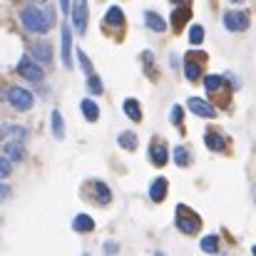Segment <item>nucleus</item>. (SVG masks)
Listing matches in <instances>:
<instances>
[{"instance_id":"f257e3e1","label":"nucleus","mask_w":256,"mask_h":256,"mask_svg":"<svg viewBox=\"0 0 256 256\" xmlns=\"http://www.w3.org/2000/svg\"><path fill=\"white\" fill-rule=\"evenodd\" d=\"M20 20H22V25H25V30L28 32H48L50 28H52V10H40L38 5H30V8H22V12H20Z\"/></svg>"},{"instance_id":"a878e982","label":"nucleus","mask_w":256,"mask_h":256,"mask_svg":"<svg viewBox=\"0 0 256 256\" xmlns=\"http://www.w3.org/2000/svg\"><path fill=\"white\" fill-rule=\"evenodd\" d=\"M199 246H202L204 254H216V252H219V236H216V234H206Z\"/></svg>"},{"instance_id":"9d476101","label":"nucleus","mask_w":256,"mask_h":256,"mask_svg":"<svg viewBox=\"0 0 256 256\" xmlns=\"http://www.w3.org/2000/svg\"><path fill=\"white\" fill-rule=\"evenodd\" d=\"M150 160H152L154 167H164L167 160H170V154H167V144H164L160 137H154V140L150 142Z\"/></svg>"},{"instance_id":"ddd939ff","label":"nucleus","mask_w":256,"mask_h":256,"mask_svg":"<svg viewBox=\"0 0 256 256\" xmlns=\"http://www.w3.org/2000/svg\"><path fill=\"white\" fill-rule=\"evenodd\" d=\"M104 28H107V30H122V28H124V12H122L120 5H112V8L107 10V15H104Z\"/></svg>"},{"instance_id":"1a4fd4ad","label":"nucleus","mask_w":256,"mask_h":256,"mask_svg":"<svg viewBox=\"0 0 256 256\" xmlns=\"http://www.w3.org/2000/svg\"><path fill=\"white\" fill-rule=\"evenodd\" d=\"M186 107H189V112H192V114H196V117H204V120L216 117L214 104H209V102H206V100H202V97H189V100H186Z\"/></svg>"},{"instance_id":"79ce46f5","label":"nucleus","mask_w":256,"mask_h":256,"mask_svg":"<svg viewBox=\"0 0 256 256\" xmlns=\"http://www.w3.org/2000/svg\"><path fill=\"white\" fill-rule=\"evenodd\" d=\"M40 2H45V0H40Z\"/></svg>"},{"instance_id":"9b49d317","label":"nucleus","mask_w":256,"mask_h":256,"mask_svg":"<svg viewBox=\"0 0 256 256\" xmlns=\"http://www.w3.org/2000/svg\"><path fill=\"white\" fill-rule=\"evenodd\" d=\"M189 20H192V8H189V5H179V8L172 12V30L179 35Z\"/></svg>"},{"instance_id":"c756f323","label":"nucleus","mask_w":256,"mask_h":256,"mask_svg":"<svg viewBox=\"0 0 256 256\" xmlns=\"http://www.w3.org/2000/svg\"><path fill=\"white\" fill-rule=\"evenodd\" d=\"M12 174V162L8 160V157H0V182L5 179V176H10Z\"/></svg>"},{"instance_id":"a19ab883","label":"nucleus","mask_w":256,"mask_h":256,"mask_svg":"<svg viewBox=\"0 0 256 256\" xmlns=\"http://www.w3.org/2000/svg\"><path fill=\"white\" fill-rule=\"evenodd\" d=\"M82 256H90V254H82Z\"/></svg>"},{"instance_id":"7c9ffc66","label":"nucleus","mask_w":256,"mask_h":256,"mask_svg":"<svg viewBox=\"0 0 256 256\" xmlns=\"http://www.w3.org/2000/svg\"><path fill=\"white\" fill-rule=\"evenodd\" d=\"M78 60H80V68L87 72V78H90V75H94V72H92V62H90V58H87L82 50H78Z\"/></svg>"},{"instance_id":"2f4dec72","label":"nucleus","mask_w":256,"mask_h":256,"mask_svg":"<svg viewBox=\"0 0 256 256\" xmlns=\"http://www.w3.org/2000/svg\"><path fill=\"white\" fill-rule=\"evenodd\" d=\"M142 60L147 62V65H144V70H147V75H150V78L154 80V75H152V65H154V55H152L150 50H144V52H142Z\"/></svg>"},{"instance_id":"7ed1b4c3","label":"nucleus","mask_w":256,"mask_h":256,"mask_svg":"<svg viewBox=\"0 0 256 256\" xmlns=\"http://www.w3.org/2000/svg\"><path fill=\"white\" fill-rule=\"evenodd\" d=\"M204 87H206L212 100H219L222 104H229V90H232V85H226L224 75H206L204 78Z\"/></svg>"},{"instance_id":"412c9836","label":"nucleus","mask_w":256,"mask_h":256,"mask_svg":"<svg viewBox=\"0 0 256 256\" xmlns=\"http://www.w3.org/2000/svg\"><path fill=\"white\" fill-rule=\"evenodd\" d=\"M72 229L80 232V234H90V232H94V219L90 214H78L72 219Z\"/></svg>"},{"instance_id":"cd10ccee","label":"nucleus","mask_w":256,"mask_h":256,"mask_svg":"<svg viewBox=\"0 0 256 256\" xmlns=\"http://www.w3.org/2000/svg\"><path fill=\"white\" fill-rule=\"evenodd\" d=\"M87 90H90V94H102L104 92V85H102L100 75H90L87 78Z\"/></svg>"},{"instance_id":"473e14b6","label":"nucleus","mask_w":256,"mask_h":256,"mask_svg":"<svg viewBox=\"0 0 256 256\" xmlns=\"http://www.w3.org/2000/svg\"><path fill=\"white\" fill-rule=\"evenodd\" d=\"M5 130H8V132H10L12 137H20V142H22V140L28 137V132H25L22 127H12V124H10V127H5Z\"/></svg>"},{"instance_id":"2eb2a0df","label":"nucleus","mask_w":256,"mask_h":256,"mask_svg":"<svg viewBox=\"0 0 256 256\" xmlns=\"http://www.w3.org/2000/svg\"><path fill=\"white\" fill-rule=\"evenodd\" d=\"M62 65H65L68 70L75 68V65H72V32H70L68 25L62 28Z\"/></svg>"},{"instance_id":"c9c22d12","label":"nucleus","mask_w":256,"mask_h":256,"mask_svg":"<svg viewBox=\"0 0 256 256\" xmlns=\"http://www.w3.org/2000/svg\"><path fill=\"white\" fill-rule=\"evenodd\" d=\"M60 10L62 12H70V0H60Z\"/></svg>"},{"instance_id":"c85d7f7f","label":"nucleus","mask_w":256,"mask_h":256,"mask_svg":"<svg viewBox=\"0 0 256 256\" xmlns=\"http://www.w3.org/2000/svg\"><path fill=\"white\" fill-rule=\"evenodd\" d=\"M170 122L174 124V127L184 122V110H182V104H172V110H170Z\"/></svg>"},{"instance_id":"f704fd0d","label":"nucleus","mask_w":256,"mask_h":256,"mask_svg":"<svg viewBox=\"0 0 256 256\" xmlns=\"http://www.w3.org/2000/svg\"><path fill=\"white\" fill-rule=\"evenodd\" d=\"M8 196H10V186L5 182H0V202H5Z\"/></svg>"},{"instance_id":"aec40b11","label":"nucleus","mask_w":256,"mask_h":256,"mask_svg":"<svg viewBox=\"0 0 256 256\" xmlns=\"http://www.w3.org/2000/svg\"><path fill=\"white\" fill-rule=\"evenodd\" d=\"M92 189H94V202H97V204L107 206V204L112 202V192H110V186H107L104 182H92Z\"/></svg>"},{"instance_id":"4be33fe9","label":"nucleus","mask_w":256,"mask_h":256,"mask_svg":"<svg viewBox=\"0 0 256 256\" xmlns=\"http://www.w3.org/2000/svg\"><path fill=\"white\" fill-rule=\"evenodd\" d=\"M80 110H82V117H85L87 122H97V120H100V107H97L94 100L85 97V100L80 102Z\"/></svg>"},{"instance_id":"72a5a7b5","label":"nucleus","mask_w":256,"mask_h":256,"mask_svg":"<svg viewBox=\"0 0 256 256\" xmlns=\"http://www.w3.org/2000/svg\"><path fill=\"white\" fill-rule=\"evenodd\" d=\"M117 252H120V244H117V242H104V254H117Z\"/></svg>"},{"instance_id":"e433bc0d","label":"nucleus","mask_w":256,"mask_h":256,"mask_svg":"<svg viewBox=\"0 0 256 256\" xmlns=\"http://www.w3.org/2000/svg\"><path fill=\"white\" fill-rule=\"evenodd\" d=\"M170 62H172V68H179V58H176L174 52L170 55Z\"/></svg>"},{"instance_id":"b1692460","label":"nucleus","mask_w":256,"mask_h":256,"mask_svg":"<svg viewBox=\"0 0 256 256\" xmlns=\"http://www.w3.org/2000/svg\"><path fill=\"white\" fill-rule=\"evenodd\" d=\"M172 157H174V164H176V167H189V164H192V150H189L186 144H179Z\"/></svg>"},{"instance_id":"58836bf2","label":"nucleus","mask_w":256,"mask_h":256,"mask_svg":"<svg viewBox=\"0 0 256 256\" xmlns=\"http://www.w3.org/2000/svg\"><path fill=\"white\" fill-rule=\"evenodd\" d=\"M154 256H167V254H164V252H157V254H154Z\"/></svg>"},{"instance_id":"f3484780","label":"nucleus","mask_w":256,"mask_h":256,"mask_svg":"<svg viewBox=\"0 0 256 256\" xmlns=\"http://www.w3.org/2000/svg\"><path fill=\"white\" fill-rule=\"evenodd\" d=\"M144 22H147V28H150L152 32H164V30H167L164 18H162L160 12H154V10H147V12H144Z\"/></svg>"},{"instance_id":"0eeeda50","label":"nucleus","mask_w":256,"mask_h":256,"mask_svg":"<svg viewBox=\"0 0 256 256\" xmlns=\"http://www.w3.org/2000/svg\"><path fill=\"white\" fill-rule=\"evenodd\" d=\"M18 75H22V78L30 80V82H42V78H45L42 68H40L30 55H22V58H20V62H18Z\"/></svg>"},{"instance_id":"4468645a","label":"nucleus","mask_w":256,"mask_h":256,"mask_svg":"<svg viewBox=\"0 0 256 256\" xmlns=\"http://www.w3.org/2000/svg\"><path fill=\"white\" fill-rule=\"evenodd\" d=\"M167 189H170V182H167L164 176H157V179L150 184V199H152L154 204L164 202V199H167Z\"/></svg>"},{"instance_id":"f03ea898","label":"nucleus","mask_w":256,"mask_h":256,"mask_svg":"<svg viewBox=\"0 0 256 256\" xmlns=\"http://www.w3.org/2000/svg\"><path fill=\"white\" fill-rule=\"evenodd\" d=\"M174 224H176V229H179L182 234L192 236V234H196V232L202 229V216H199L192 206L176 204V209H174Z\"/></svg>"},{"instance_id":"4c0bfd02","label":"nucleus","mask_w":256,"mask_h":256,"mask_svg":"<svg viewBox=\"0 0 256 256\" xmlns=\"http://www.w3.org/2000/svg\"><path fill=\"white\" fill-rule=\"evenodd\" d=\"M172 2H174L176 8H179V5H189V0H172Z\"/></svg>"},{"instance_id":"393cba45","label":"nucleus","mask_w":256,"mask_h":256,"mask_svg":"<svg viewBox=\"0 0 256 256\" xmlns=\"http://www.w3.org/2000/svg\"><path fill=\"white\" fill-rule=\"evenodd\" d=\"M50 122H52V134H55L58 140H65V120H62V112H60V110H52Z\"/></svg>"},{"instance_id":"dca6fc26","label":"nucleus","mask_w":256,"mask_h":256,"mask_svg":"<svg viewBox=\"0 0 256 256\" xmlns=\"http://www.w3.org/2000/svg\"><path fill=\"white\" fill-rule=\"evenodd\" d=\"M5 154H8V160H10V162H22V160L28 157L25 144H22V142H18V140H12V142H8V144H5Z\"/></svg>"},{"instance_id":"5701e85b","label":"nucleus","mask_w":256,"mask_h":256,"mask_svg":"<svg viewBox=\"0 0 256 256\" xmlns=\"http://www.w3.org/2000/svg\"><path fill=\"white\" fill-rule=\"evenodd\" d=\"M117 144H120L122 150H127V152H134V150H137V144H140V140H137V134H134V132L124 130V132H120V134H117Z\"/></svg>"},{"instance_id":"20e7f679","label":"nucleus","mask_w":256,"mask_h":256,"mask_svg":"<svg viewBox=\"0 0 256 256\" xmlns=\"http://www.w3.org/2000/svg\"><path fill=\"white\" fill-rule=\"evenodd\" d=\"M204 62H206V55H204V52H194V50H189V52H186V58H184V75H186V80H189V82L202 80Z\"/></svg>"},{"instance_id":"a211bd4d","label":"nucleus","mask_w":256,"mask_h":256,"mask_svg":"<svg viewBox=\"0 0 256 256\" xmlns=\"http://www.w3.org/2000/svg\"><path fill=\"white\" fill-rule=\"evenodd\" d=\"M32 55H35V62L50 65V62H52V45H50V42H40V45L32 48Z\"/></svg>"},{"instance_id":"bb28decb","label":"nucleus","mask_w":256,"mask_h":256,"mask_svg":"<svg viewBox=\"0 0 256 256\" xmlns=\"http://www.w3.org/2000/svg\"><path fill=\"white\" fill-rule=\"evenodd\" d=\"M189 42H192V45H202V42H204V28H202L199 22L189 28Z\"/></svg>"},{"instance_id":"6ab92c4d","label":"nucleus","mask_w":256,"mask_h":256,"mask_svg":"<svg viewBox=\"0 0 256 256\" xmlns=\"http://www.w3.org/2000/svg\"><path fill=\"white\" fill-rule=\"evenodd\" d=\"M122 110H124V114H127L132 122H142V107H140V102H137L134 97H127V100L122 102Z\"/></svg>"},{"instance_id":"39448f33","label":"nucleus","mask_w":256,"mask_h":256,"mask_svg":"<svg viewBox=\"0 0 256 256\" xmlns=\"http://www.w3.org/2000/svg\"><path fill=\"white\" fill-rule=\"evenodd\" d=\"M5 97H8V102L15 107V110H20V112H28L32 104H35V100H32V94L25 90V87H8V92H5Z\"/></svg>"},{"instance_id":"6e6552de","label":"nucleus","mask_w":256,"mask_h":256,"mask_svg":"<svg viewBox=\"0 0 256 256\" xmlns=\"http://www.w3.org/2000/svg\"><path fill=\"white\" fill-rule=\"evenodd\" d=\"M70 15H72V22L78 28L80 35L87 32V20H90V8H87V0H75L70 5Z\"/></svg>"},{"instance_id":"ea45409f","label":"nucleus","mask_w":256,"mask_h":256,"mask_svg":"<svg viewBox=\"0 0 256 256\" xmlns=\"http://www.w3.org/2000/svg\"><path fill=\"white\" fill-rule=\"evenodd\" d=\"M232 2H242V0H232Z\"/></svg>"},{"instance_id":"f8f14e48","label":"nucleus","mask_w":256,"mask_h":256,"mask_svg":"<svg viewBox=\"0 0 256 256\" xmlns=\"http://www.w3.org/2000/svg\"><path fill=\"white\" fill-rule=\"evenodd\" d=\"M204 144H206V150H212V152H224L226 144H229V140H226L222 132H216V130H206Z\"/></svg>"},{"instance_id":"423d86ee","label":"nucleus","mask_w":256,"mask_h":256,"mask_svg":"<svg viewBox=\"0 0 256 256\" xmlns=\"http://www.w3.org/2000/svg\"><path fill=\"white\" fill-rule=\"evenodd\" d=\"M249 25H252V18H249L246 10H229V12H224V28L229 32H244Z\"/></svg>"}]
</instances>
